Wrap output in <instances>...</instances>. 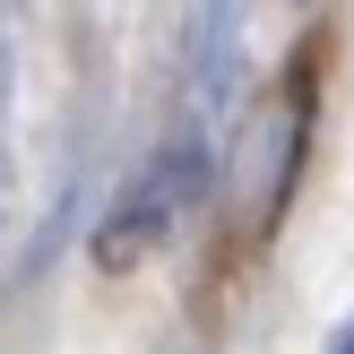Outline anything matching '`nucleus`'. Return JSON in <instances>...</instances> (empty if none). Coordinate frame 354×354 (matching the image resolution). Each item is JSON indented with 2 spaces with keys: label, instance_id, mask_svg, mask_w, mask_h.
I'll return each mask as SVG.
<instances>
[{
  "label": "nucleus",
  "instance_id": "1",
  "mask_svg": "<svg viewBox=\"0 0 354 354\" xmlns=\"http://www.w3.org/2000/svg\"><path fill=\"white\" fill-rule=\"evenodd\" d=\"M207 190V147H165L130 190L113 199V216L95 225V259L104 268H130V259L165 251V234L182 225V207Z\"/></svg>",
  "mask_w": 354,
  "mask_h": 354
},
{
  "label": "nucleus",
  "instance_id": "2",
  "mask_svg": "<svg viewBox=\"0 0 354 354\" xmlns=\"http://www.w3.org/2000/svg\"><path fill=\"white\" fill-rule=\"evenodd\" d=\"M346 354H354V346H346Z\"/></svg>",
  "mask_w": 354,
  "mask_h": 354
}]
</instances>
